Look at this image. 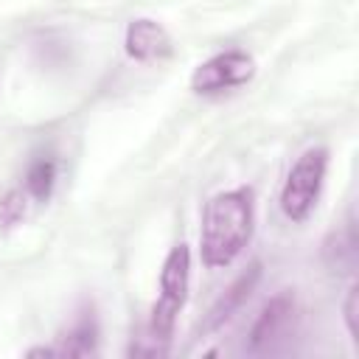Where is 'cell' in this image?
<instances>
[{"mask_svg":"<svg viewBox=\"0 0 359 359\" xmlns=\"http://www.w3.org/2000/svg\"><path fill=\"white\" fill-rule=\"evenodd\" d=\"M323 258L325 264L337 272H351L356 264V233H353V222H348L342 230L331 233L323 244Z\"/></svg>","mask_w":359,"mask_h":359,"instance_id":"cell-10","label":"cell"},{"mask_svg":"<svg viewBox=\"0 0 359 359\" xmlns=\"http://www.w3.org/2000/svg\"><path fill=\"white\" fill-rule=\"evenodd\" d=\"M95 342H98V317L93 303H84L73 317V323L59 334L56 345L34 348L28 353L31 356H87V353H95Z\"/></svg>","mask_w":359,"mask_h":359,"instance_id":"cell-6","label":"cell"},{"mask_svg":"<svg viewBox=\"0 0 359 359\" xmlns=\"http://www.w3.org/2000/svg\"><path fill=\"white\" fill-rule=\"evenodd\" d=\"M255 227V196L252 188L222 191L208 199L202 210L199 255L210 269L230 266L252 238Z\"/></svg>","mask_w":359,"mask_h":359,"instance_id":"cell-1","label":"cell"},{"mask_svg":"<svg viewBox=\"0 0 359 359\" xmlns=\"http://www.w3.org/2000/svg\"><path fill=\"white\" fill-rule=\"evenodd\" d=\"M258 278H261V264L255 261L247 272H241L238 278H236V283L222 294V300L210 309V317H208V328H216V325H222L244 300H247V294L252 292V286L258 283Z\"/></svg>","mask_w":359,"mask_h":359,"instance_id":"cell-9","label":"cell"},{"mask_svg":"<svg viewBox=\"0 0 359 359\" xmlns=\"http://www.w3.org/2000/svg\"><path fill=\"white\" fill-rule=\"evenodd\" d=\"M356 283H351L348 286V297H345V306H342V314H345V325H348V334L353 337V339H359L356 334H359V328H356Z\"/></svg>","mask_w":359,"mask_h":359,"instance_id":"cell-12","label":"cell"},{"mask_svg":"<svg viewBox=\"0 0 359 359\" xmlns=\"http://www.w3.org/2000/svg\"><path fill=\"white\" fill-rule=\"evenodd\" d=\"M294 317H297V306H294V294L280 292L272 300H266V306L258 311L252 328H250V339H247V351L250 353H261V351H272L275 342L286 339L294 328Z\"/></svg>","mask_w":359,"mask_h":359,"instance_id":"cell-5","label":"cell"},{"mask_svg":"<svg viewBox=\"0 0 359 359\" xmlns=\"http://www.w3.org/2000/svg\"><path fill=\"white\" fill-rule=\"evenodd\" d=\"M188 283H191V250L188 244H174L171 252L163 261L160 269V294L151 306L146 334L140 337V345H132L129 353H146V356H160L168 351V342L177 328V317L185 309L188 300Z\"/></svg>","mask_w":359,"mask_h":359,"instance_id":"cell-2","label":"cell"},{"mask_svg":"<svg viewBox=\"0 0 359 359\" xmlns=\"http://www.w3.org/2000/svg\"><path fill=\"white\" fill-rule=\"evenodd\" d=\"M56 180H59V160H56L53 151H45V154H36L28 163L20 191L31 202H45V199H50V194L56 188Z\"/></svg>","mask_w":359,"mask_h":359,"instance_id":"cell-8","label":"cell"},{"mask_svg":"<svg viewBox=\"0 0 359 359\" xmlns=\"http://www.w3.org/2000/svg\"><path fill=\"white\" fill-rule=\"evenodd\" d=\"M328 171V149L325 146H309L286 174V182L280 188V210L289 222H306L311 210L317 208V199L323 194Z\"/></svg>","mask_w":359,"mask_h":359,"instance_id":"cell-3","label":"cell"},{"mask_svg":"<svg viewBox=\"0 0 359 359\" xmlns=\"http://www.w3.org/2000/svg\"><path fill=\"white\" fill-rule=\"evenodd\" d=\"M25 202H28V196H25L20 188L11 191V194H6V196L0 199V222H3V224L20 222L22 213H25Z\"/></svg>","mask_w":359,"mask_h":359,"instance_id":"cell-11","label":"cell"},{"mask_svg":"<svg viewBox=\"0 0 359 359\" xmlns=\"http://www.w3.org/2000/svg\"><path fill=\"white\" fill-rule=\"evenodd\" d=\"M255 76V59L247 50H222L202 62L191 76V90L199 95H222L236 87H244Z\"/></svg>","mask_w":359,"mask_h":359,"instance_id":"cell-4","label":"cell"},{"mask_svg":"<svg viewBox=\"0 0 359 359\" xmlns=\"http://www.w3.org/2000/svg\"><path fill=\"white\" fill-rule=\"evenodd\" d=\"M123 48L137 62H160L174 53L168 31L154 20H132L123 36Z\"/></svg>","mask_w":359,"mask_h":359,"instance_id":"cell-7","label":"cell"}]
</instances>
